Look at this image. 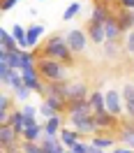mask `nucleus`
<instances>
[{
    "instance_id": "1",
    "label": "nucleus",
    "mask_w": 134,
    "mask_h": 153,
    "mask_svg": "<svg viewBox=\"0 0 134 153\" xmlns=\"http://www.w3.org/2000/svg\"><path fill=\"white\" fill-rule=\"evenodd\" d=\"M39 56H42V58L60 60V63H65V65H74V53H72V49L67 47L65 35H51V37L42 44Z\"/></svg>"
},
{
    "instance_id": "3",
    "label": "nucleus",
    "mask_w": 134,
    "mask_h": 153,
    "mask_svg": "<svg viewBox=\"0 0 134 153\" xmlns=\"http://www.w3.org/2000/svg\"><path fill=\"white\" fill-rule=\"evenodd\" d=\"M21 76H23V84L32 91V93H39V95L44 97V88H46V81L39 76L37 67H26V70H21Z\"/></svg>"
},
{
    "instance_id": "31",
    "label": "nucleus",
    "mask_w": 134,
    "mask_h": 153,
    "mask_svg": "<svg viewBox=\"0 0 134 153\" xmlns=\"http://www.w3.org/2000/svg\"><path fill=\"white\" fill-rule=\"evenodd\" d=\"M10 86L16 91L19 86H23V76H21V70H14L12 72V76H10Z\"/></svg>"
},
{
    "instance_id": "39",
    "label": "nucleus",
    "mask_w": 134,
    "mask_h": 153,
    "mask_svg": "<svg viewBox=\"0 0 134 153\" xmlns=\"http://www.w3.org/2000/svg\"><path fill=\"white\" fill-rule=\"evenodd\" d=\"M65 153H74V151H72V149H67V151H65Z\"/></svg>"
},
{
    "instance_id": "10",
    "label": "nucleus",
    "mask_w": 134,
    "mask_h": 153,
    "mask_svg": "<svg viewBox=\"0 0 134 153\" xmlns=\"http://www.w3.org/2000/svg\"><path fill=\"white\" fill-rule=\"evenodd\" d=\"M63 128H65V114H56L44 121V134H60Z\"/></svg>"
},
{
    "instance_id": "29",
    "label": "nucleus",
    "mask_w": 134,
    "mask_h": 153,
    "mask_svg": "<svg viewBox=\"0 0 134 153\" xmlns=\"http://www.w3.org/2000/svg\"><path fill=\"white\" fill-rule=\"evenodd\" d=\"M39 114L44 116V118H51V116H56L58 111H56V109H53L51 105H49L46 100H42V105H39Z\"/></svg>"
},
{
    "instance_id": "35",
    "label": "nucleus",
    "mask_w": 134,
    "mask_h": 153,
    "mask_svg": "<svg viewBox=\"0 0 134 153\" xmlns=\"http://www.w3.org/2000/svg\"><path fill=\"white\" fill-rule=\"evenodd\" d=\"M21 0H2V12H10L12 7H16Z\"/></svg>"
},
{
    "instance_id": "22",
    "label": "nucleus",
    "mask_w": 134,
    "mask_h": 153,
    "mask_svg": "<svg viewBox=\"0 0 134 153\" xmlns=\"http://www.w3.org/2000/svg\"><path fill=\"white\" fill-rule=\"evenodd\" d=\"M7 65L12 70H23V49H14L7 56Z\"/></svg>"
},
{
    "instance_id": "8",
    "label": "nucleus",
    "mask_w": 134,
    "mask_h": 153,
    "mask_svg": "<svg viewBox=\"0 0 134 153\" xmlns=\"http://www.w3.org/2000/svg\"><path fill=\"white\" fill-rule=\"evenodd\" d=\"M86 33H88V39L93 42V44H104L106 42V33H104V26H99V23H93V21H88L86 23Z\"/></svg>"
},
{
    "instance_id": "6",
    "label": "nucleus",
    "mask_w": 134,
    "mask_h": 153,
    "mask_svg": "<svg viewBox=\"0 0 134 153\" xmlns=\"http://www.w3.org/2000/svg\"><path fill=\"white\" fill-rule=\"evenodd\" d=\"M104 102H106V111H109V114L118 116V118H120V116L125 114L123 95H120L118 91H111V88H109V91H106V93H104Z\"/></svg>"
},
{
    "instance_id": "32",
    "label": "nucleus",
    "mask_w": 134,
    "mask_h": 153,
    "mask_svg": "<svg viewBox=\"0 0 134 153\" xmlns=\"http://www.w3.org/2000/svg\"><path fill=\"white\" fill-rule=\"evenodd\" d=\"M125 51L134 56V30H130V33L125 35Z\"/></svg>"
},
{
    "instance_id": "16",
    "label": "nucleus",
    "mask_w": 134,
    "mask_h": 153,
    "mask_svg": "<svg viewBox=\"0 0 134 153\" xmlns=\"http://www.w3.org/2000/svg\"><path fill=\"white\" fill-rule=\"evenodd\" d=\"M42 137H44V123L30 125V128H26L23 134H21L23 142H42Z\"/></svg>"
},
{
    "instance_id": "34",
    "label": "nucleus",
    "mask_w": 134,
    "mask_h": 153,
    "mask_svg": "<svg viewBox=\"0 0 134 153\" xmlns=\"http://www.w3.org/2000/svg\"><path fill=\"white\" fill-rule=\"evenodd\" d=\"M118 7H120V10L134 12V0H118Z\"/></svg>"
},
{
    "instance_id": "36",
    "label": "nucleus",
    "mask_w": 134,
    "mask_h": 153,
    "mask_svg": "<svg viewBox=\"0 0 134 153\" xmlns=\"http://www.w3.org/2000/svg\"><path fill=\"white\" fill-rule=\"evenodd\" d=\"M111 153H134V149H130V146H118V149H113Z\"/></svg>"
},
{
    "instance_id": "5",
    "label": "nucleus",
    "mask_w": 134,
    "mask_h": 153,
    "mask_svg": "<svg viewBox=\"0 0 134 153\" xmlns=\"http://www.w3.org/2000/svg\"><path fill=\"white\" fill-rule=\"evenodd\" d=\"M65 42H67V47L72 49V53H81V51H86V47H88V33L74 28L65 35Z\"/></svg>"
},
{
    "instance_id": "20",
    "label": "nucleus",
    "mask_w": 134,
    "mask_h": 153,
    "mask_svg": "<svg viewBox=\"0 0 134 153\" xmlns=\"http://www.w3.org/2000/svg\"><path fill=\"white\" fill-rule=\"evenodd\" d=\"M44 35V26L42 23H35V26H30L28 28V47H37L39 39Z\"/></svg>"
},
{
    "instance_id": "24",
    "label": "nucleus",
    "mask_w": 134,
    "mask_h": 153,
    "mask_svg": "<svg viewBox=\"0 0 134 153\" xmlns=\"http://www.w3.org/2000/svg\"><path fill=\"white\" fill-rule=\"evenodd\" d=\"M42 146H44V149H46V151H51V149H56V146H60V137H58V134H44V137H42Z\"/></svg>"
},
{
    "instance_id": "9",
    "label": "nucleus",
    "mask_w": 134,
    "mask_h": 153,
    "mask_svg": "<svg viewBox=\"0 0 134 153\" xmlns=\"http://www.w3.org/2000/svg\"><path fill=\"white\" fill-rule=\"evenodd\" d=\"M104 33H106V42H118V39L123 37V30H120V26H118L116 14H111L109 21L104 23Z\"/></svg>"
},
{
    "instance_id": "7",
    "label": "nucleus",
    "mask_w": 134,
    "mask_h": 153,
    "mask_svg": "<svg viewBox=\"0 0 134 153\" xmlns=\"http://www.w3.org/2000/svg\"><path fill=\"white\" fill-rule=\"evenodd\" d=\"M88 86L86 81H67V102H79V100H88Z\"/></svg>"
},
{
    "instance_id": "25",
    "label": "nucleus",
    "mask_w": 134,
    "mask_h": 153,
    "mask_svg": "<svg viewBox=\"0 0 134 153\" xmlns=\"http://www.w3.org/2000/svg\"><path fill=\"white\" fill-rule=\"evenodd\" d=\"M12 72H14V70H12L7 63H0V84H2V86H10V76H12Z\"/></svg>"
},
{
    "instance_id": "11",
    "label": "nucleus",
    "mask_w": 134,
    "mask_h": 153,
    "mask_svg": "<svg viewBox=\"0 0 134 153\" xmlns=\"http://www.w3.org/2000/svg\"><path fill=\"white\" fill-rule=\"evenodd\" d=\"M116 19H118V26H120V30H123V35H127L130 30H134V12L118 10L116 12Z\"/></svg>"
},
{
    "instance_id": "4",
    "label": "nucleus",
    "mask_w": 134,
    "mask_h": 153,
    "mask_svg": "<svg viewBox=\"0 0 134 153\" xmlns=\"http://www.w3.org/2000/svg\"><path fill=\"white\" fill-rule=\"evenodd\" d=\"M95 123H97V128H99V132H97V134H109V132H118V130H120L118 116L109 114V111L95 114Z\"/></svg>"
},
{
    "instance_id": "2",
    "label": "nucleus",
    "mask_w": 134,
    "mask_h": 153,
    "mask_svg": "<svg viewBox=\"0 0 134 153\" xmlns=\"http://www.w3.org/2000/svg\"><path fill=\"white\" fill-rule=\"evenodd\" d=\"M37 72L44 81H67V65L53 58H37Z\"/></svg>"
},
{
    "instance_id": "26",
    "label": "nucleus",
    "mask_w": 134,
    "mask_h": 153,
    "mask_svg": "<svg viewBox=\"0 0 134 153\" xmlns=\"http://www.w3.org/2000/svg\"><path fill=\"white\" fill-rule=\"evenodd\" d=\"M120 95H123V105L125 102H132L134 100V81H127L123 86V91H120Z\"/></svg>"
},
{
    "instance_id": "19",
    "label": "nucleus",
    "mask_w": 134,
    "mask_h": 153,
    "mask_svg": "<svg viewBox=\"0 0 134 153\" xmlns=\"http://www.w3.org/2000/svg\"><path fill=\"white\" fill-rule=\"evenodd\" d=\"M0 47L2 49H7V51H14V49H21L19 47V42H16V37L12 35L10 30H0Z\"/></svg>"
},
{
    "instance_id": "13",
    "label": "nucleus",
    "mask_w": 134,
    "mask_h": 153,
    "mask_svg": "<svg viewBox=\"0 0 134 153\" xmlns=\"http://www.w3.org/2000/svg\"><path fill=\"white\" fill-rule=\"evenodd\" d=\"M16 142H21V137L14 132V128L12 125H0V146L5 149V146H12Z\"/></svg>"
},
{
    "instance_id": "17",
    "label": "nucleus",
    "mask_w": 134,
    "mask_h": 153,
    "mask_svg": "<svg viewBox=\"0 0 134 153\" xmlns=\"http://www.w3.org/2000/svg\"><path fill=\"white\" fill-rule=\"evenodd\" d=\"M116 142H118V137H113V134H95V137H90V144L93 146H97V149H113Z\"/></svg>"
},
{
    "instance_id": "38",
    "label": "nucleus",
    "mask_w": 134,
    "mask_h": 153,
    "mask_svg": "<svg viewBox=\"0 0 134 153\" xmlns=\"http://www.w3.org/2000/svg\"><path fill=\"white\" fill-rule=\"evenodd\" d=\"M88 153H109V151H104V149H97V146H93V144H90V151Z\"/></svg>"
},
{
    "instance_id": "15",
    "label": "nucleus",
    "mask_w": 134,
    "mask_h": 153,
    "mask_svg": "<svg viewBox=\"0 0 134 153\" xmlns=\"http://www.w3.org/2000/svg\"><path fill=\"white\" fill-rule=\"evenodd\" d=\"M7 125H12V128H14V132L21 137V134H23V130H26V116H23V111H21V109H14V111L10 114Z\"/></svg>"
},
{
    "instance_id": "14",
    "label": "nucleus",
    "mask_w": 134,
    "mask_h": 153,
    "mask_svg": "<svg viewBox=\"0 0 134 153\" xmlns=\"http://www.w3.org/2000/svg\"><path fill=\"white\" fill-rule=\"evenodd\" d=\"M118 142H123L125 146L134 149V125L130 123V121H125V123L120 125V130H118Z\"/></svg>"
},
{
    "instance_id": "28",
    "label": "nucleus",
    "mask_w": 134,
    "mask_h": 153,
    "mask_svg": "<svg viewBox=\"0 0 134 153\" xmlns=\"http://www.w3.org/2000/svg\"><path fill=\"white\" fill-rule=\"evenodd\" d=\"M30 93H32V91H30V88L23 84V86H19L16 91H14V100H19V102H28Z\"/></svg>"
},
{
    "instance_id": "33",
    "label": "nucleus",
    "mask_w": 134,
    "mask_h": 153,
    "mask_svg": "<svg viewBox=\"0 0 134 153\" xmlns=\"http://www.w3.org/2000/svg\"><path fill=\"white\" fill-rule=\"evenodd\" d=\"M72 151L74 153H88L90 151V142H77L74 146H72Z\"/></svg>"
},
{
    "instance_id": "30",
    "label": "nucleus",
    "mask_w": 134,
    "mask_h": 153,
    "mask_svg": "<svg viewBox=\"0 0 134 153\" xmlns=\"http://www.w3.org/2000/svg\"><path fill=\"white\" fill-rule=\"evenodd\" d=\"M102 47H104L106 58H116V56H118V42H104Z\"/></svg>"
},
{
    "instance_id": "27",
    "label": "nucleus",
    "mask_w": 134,
    "mask_h": 153,
    "mask_svg": "<svg viewBox=\"0 0 134 153\" xmlns=\"http://www.w3.org/2000/svg\"><path fill=\"white\" fill-rule=\"evenodd\" d=\"M23 153H46L39 142H23Z\"/></svg>"
},
{
    "instance_id": "12",
    "label": "nucleus",
    "mask_w": 134,
    "mask_h": 153,
    "mask_svg": "<svg viewBox=\"0 0 134 153\" xmlns=\"http://www.w3.org/2000/svg\"><path fill=\"white\" fill-rule=\"evenodd\" d=\"M58 137H60L63 146H67V149H72L77 142H81V132H79V130H74V128H69V125H67V128H63Z\"/></svg>"
},
{
    "instance_id": "18",
    "label": "nucleus",
    "mask_w": 134,
    "mask_h": 153,
    "mask_svg": "<svg viewBox=\"0 0 134 153\" xmlns=\"http://www.w3.org/2000/svg\"><path fill=\"white\" fill-rule=\"evenodd\" d=\"M88 100H90V105H93V111H95V114L106 111V102H104V93H102V91H93V93L88 95Z\"/></svg>"
},
{
    "instance_id": "23",
    "label": "nucleus",
    "mask_w": 134,
    "mask_h": 153,
    "mask_svg": "<svg viewBox=\"0 0 134 153\" xmlns=\"http://www.w3.org/2000/svg\"><path fill=\"white\" fill-rule=\"evenodd\" d=\"M79 12H81V2H69L65 7V12H63V21H72Z\"/></svg>"
},
{
    "instance_id": "40",
    "label": "nucleus",
    "mask_w": 134,
    "mask_h": 153,
    "mask_svg": "<svg viewBox=\"0 0 134 153\" xmlns=\"http://www.w3.org/2000/svg\"><path fill=\"white\" fill-rule=\"evenodd\" d=\"M39 2H44V0H39Z\"/></svg>"
},
{
    "instance_id": "21",
    "label": "nucleus",
    "mask_w": 134,
    "mask_h": 153,
    "mask_svg": "<svg viewBox=\"0 0 134 153\" xmlns=\"http://www.w3.org/2000/svg\"><path fill=\"white\" fill-rule=\"evenodd\" d=\"M44 100H46L49 105L56 109L58 114H65V111H67V105H69V102H67L63 95H44Z\"/></svg>"
},
{
    "instance_id": "37",
    "label": "nucleus",
    "mask_w": 134,
    "mask_h": 153,
    "mask_svg": "<svg viewBox=\"0 0 134 153\" xmlns=\"http://www.w3.org/2000/svg\"><path fill=\"white\" fill-rule=\"evenodd\" d=\"M65 151H67V146L60 144V146H56V149H51V151H46V153H65Z\"/></svg>"
}]
</instances>
